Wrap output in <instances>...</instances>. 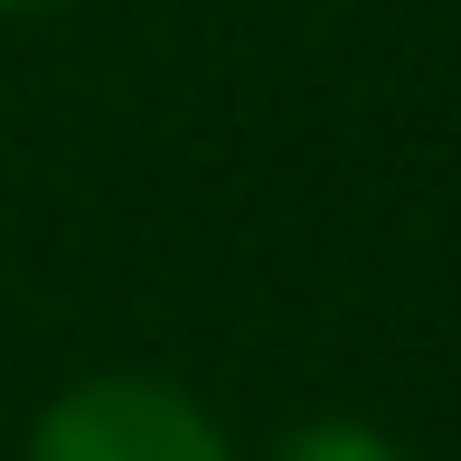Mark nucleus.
I'll list each match as a JSON object with an SVG mask.
<instances>
[{
  "label": "nucleus",
  "mask_w": 461,
  "mask_h": 461,
  "mask_svg": "<svg viewBox=\"0 0 461 461\" xmlns=\"http://www.w3.org/2000/svg\"><path fill=\"white\" fill-rule=\"evenodd\" d=\"M29 461H236L198 395L170 376H86L29 433Z\"/></svg>",
  "instance_id": "obj_1"
},
{
  "label": "nucleus",
  "mask_w": 461,
  "mask_h": 461,
  "mask_svg": "<svg viewBox=\"0 0 461 461\" xmlns=\"http://www.w3.org/2000/svg\"><path fill=\"white\" fill-rule=\"evenodd\" d=\"M274 461H405V443L376 433V424H358V414H321V424H302Z\"/></svg>",
  "instance_id": "obj_2"
},
{
  "label": "nucleus",
  "mask_w": 461,
  "mask_h": 461,
  "mask_svg": "<svg viewBox=\"0 0 461 461\" xmlns=\"http://www.w3.org/2000/svg\"><path fill=\"white\" fill-rule=\"evenodd\" d=\"M0 10H38V0H0Z\"/></svg>",
  "instance_id": "obj_3"
}]
</instances>
